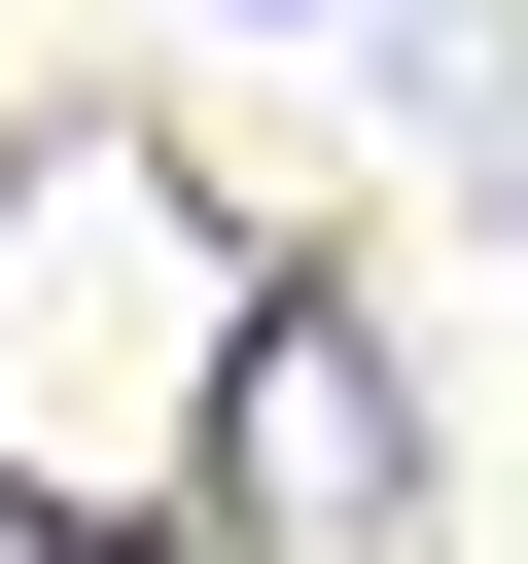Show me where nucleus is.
<instances>
[{"mask_svg":"<svg viewBox=\"0 0 528 564\" xmlns=\"http://www.w3.org/2000/svg\"><path fill=\"white\" fill-rule=\"evenodd\" d=\"M246 212L141 141V106H70V141H0V494L35 529H176L211 494V388H246Z\"/></svg>","mask_w":528,"mask_h":564,"instance_id":"1","label":"nucleus"},{"mask_svg":"<svg viewBox=\"0 0 528 564\" xmlns=\"http://www.w3.org/2000/svg\"><path fill=\"white\" fill-rule=\"evenodd\" d=\"M211 529H246V564H422V388H387V317H352V282H246Z\"/></svg>","mask_w":528,"mask_h":564,"instance_id":"2","label":"nucleus"}]
</instances>
